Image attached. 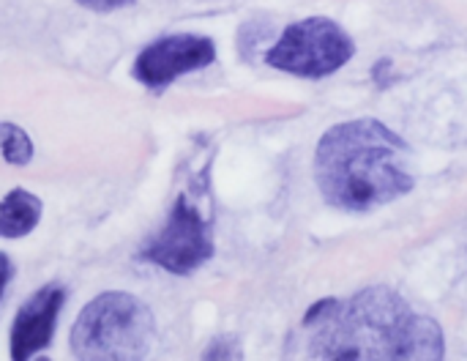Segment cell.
<instances>
[{"instance_id":"7a4b0ae2","label":"cell","mask_w":467,"mask_h":361,"mask_svg":"<svg viewBox=\"0 0 467 361\" xmlns=\"http://www.w3.org/2000/svg\"><path fill=\"white\" fill-rule=\"evenodd\" d=\"M408 154L410 145L383 121H342L315 148V184L331 208L353 214L383 208L416 186Z\"/></svg>"},{"instance_id":"277c9868","label":"cell","mask_w":467,"mask_h":361,"mask_svg":"<svg viewBox=\"0 0 467 361\" xmlns=\"http://www.w3.org/2000/svg\"><path fill=\"white\" fill-rule=\"evenodd\" d=\"M356 41L328 16H306L285 27L276 44L265 52V63L293 77L320 80L350 63Z\"/></svg>"},{"instance_id":"30bf717a","label":"cell","mask_w":467,"mask_h":361,"mask_svg":"<svg viewBox=\"0 0 467 361\" xmlns=\"http://www.w3.org/2000/svg\"><path fill=\"white\" fill-rule=\"evenodd\" d=\"M241 356H244L241 343H238L235 337H230V334L216 337V340L208 345V351L202 354V359H241Z\"/></svg>"},{"instance_id":"52a82bcc","label":"cell","mask_w":467,"mask_h":361,"mask_svg":"<svg viewBox=\"0 0 467 361\" xmlns=\"http://www.w3.org/2000/svg\"><path fill=\"white\" fill-rule=\"evenodd\" d=\"M66 304V288L57 282H49L44 288H38L14 315L11 324V359L27 361L36 354L47 351L52 337H55V326L57 318L63 313Z\"/></svg>"},{"instance_id":"ba28073f","label":"cell","mask_w":467,"mask_h":361,"mask_svg":"<svg viewBox=\"0 0 467 361\" xmlns=\"http://www.w3.org/2000/svg\"><path fill=\"white\" fill-rule=\"evenodd\" d=\"M44 214L38 195L16 186L0 200V239H25L30 236Z\"/></svg>"},{"instance_id":"9c48e42d","label":"cell","mask_w":467,"mask_h":361,"mask_svg":"<svg viewBox=\"0 0 467 361\" xmlns=\"http://www.w3.org/2000/svg\"><path fill=\"white\" fill-rule=\"evenodd\" d=\"M0 154H3V159H5L8 165L25 167V165H30L36 148H33L30 134H27L22 126L3 121V123H0Z\"/></svg>"},{"instance_id":"7c38bea8","label":"cell","mask_w":467,"mask_h":361,"mask_svg":"<svg viewBox=\"0 0 467 361\" xmlns=\"http://www.w3.org/2000/svg\"><path fill=\"white\" fill-rule=\"evenodd\" d=\"M11 277H14V263H11V258L5 252H0V302H3V293L8 288Z\"/></svg>"},{"instance_id":"8fae6325","label":"cell","mask_w":467,"mask_h":361,"mask_svg":"<svg viewBox=\"0 0 467 361\" xmlns=\"http://www.w3.org/2000/svg\"><path fill=\"white\" fill-rule=\"evenodd\" d=\"M82 8H90V11H99V14H109V11H118L123 5H131L134 0H77Z\"/></svg>"},{"instance_id":"5b68a950","label":"cell","mask_w":467,"mask_h":361,"mask_svg":"<svg viewBox=\"0 0 467 361\" xmlns=\"http://www.w3.org/2000/svg\"><path fill=\"white\" fill-rule=\"evenodd\" d=\"M213 225L202 211L189 200V195H178L164 225L148 236L140 247V260L153 263L175 277H189L202 269L213 258Z\"/></svg>"},{"instance_id":"8992f818","label":"cell","mask_w":467,"mask_h":361,"mask_svg":"<svg viewBox=\"0 0 467 361\" xmlns=\"http://www.w3.org/2000/svg\"><path fill=\"white\" fill-rule=\"evenodd\" d=\"M213 60H216L213 38L197 33H172L140 49L131 66V77L150 90H164L183 74L208 69Z\"/></svg>"},{"instance_id":"3957f363","label":"cell","mask_w":467,"mask_h":361,"mask_svg":"<svg viewBox=\"0 0 467 361\" xmlns=\"http://www.w3.org/2000/svg\"><path fill=\"white\" fill-rule=\"evenodd\" d=\"M156 337L150 307L123 291L96 296L71 326V354L90 361H129L148 356Z\"/></svg>"},{"instance_id":"6da1fadb","label":"cell","mask_w":467,"mask_h":361,"mask_svg":"<svg viewBox=\"0 0 467 361\" xmlns=\"http://www.w3.org/2000/svg\"><path fill=\"white\" fill-rule=\"evenodd\" d=\"M306 354L331 361H441L446 337L435 318L413 310L389 285L350 299H323L304 315Z\"/></svg>"}]
</instances>
